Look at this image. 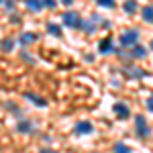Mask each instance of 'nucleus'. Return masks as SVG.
Here are the masks:
<instances>
[{"label":"nucleus","instance_id":"1","mask_svg":"<svg viewBox=\"0 0 153 153\" xmlns=\"http://www.w3.org/2000/svg\"><path fill=\"white\" fill-rule=\"evenodd\" d=\"M61 23L65 25V27H70V29H80L82 27V16L78 14V12H63V16H61Z\"/></svg>","mask_w":153,"mask_h":153},{"label":"nucleus","instance_id":"2","mask_svg":"<svg viewBox=\"0 0 153 153\" xmlns=\"http://www.w3.org/2000/svg\"><path fill=\"white\" fill-rule=\"evenodd\" d=\"M135 129H137V135L139 137H147L151 133V129H149V125H147V120H145L143 114H137L135 117Z\"/></svg>","mask_w":153,"mask_h":153},{"label":"nucleus","instance_id":"3","mask_svg":"<svg viewBox=\"0 0 153 153\" xmlns=\"http://www.w3.org/2000/svg\"><path fill=\"white\" fill-rule=\"evenodd\" d=\"M137 41H139V33L137 31H125L120 35V45L123 47H133V45H137Z\"/></svg>","mask_w":153,"mask_h":153},{"label":"nucleus","instance_id":"4","mask_svg":"<svg viewBox=\"0 0 153 153\" xmlns=\"http://www.w3.org/2000/svg\"><path fill=\"white\" fill-rule=\"evenodd\" d=\"M112 112H114L118 118H129V117H131V108H129L127 104H123V102H114V106H112Z\"/></svg>","mask_w":153,"mask_h":153},{"label":"nucleus","instance_id":"5","mask_svg":"<svg viewBox=\"0 0 153 153\" xmlns=\"http://www.w3.org/2000/svg\"><path fill=\"white\" fill-rule=\"evenodd\" d=\"M92 131H94V127H92L90 120H80V123L76 125V133H78V135H90Z\"/></svg>","mask_w":153,"mask_h":153},{"label":"nucleus","instance_id":"6","mask_svg":"<svg viewBox=\"0 0 153 153\" xmlns=\"http://www.w3.org/2000/svg\"><path fill=\"white\" fill-rule=\"evenodd\" d=\"M98 49H100V53H110L112 49H114V43H112V39L110 37H106V39H102L100 41V45H98Z\"/></svg>","mask_w":153,"mask_h":153},{"label":"nucleus","instance_id":"7","mask_svg":"<svg viewBox=\"0 0 153 153\" xmlns=\"http://www.w3.org/2000/svg\"><path fill=\"white\" fill-rule=\"evenodd\" d=\"M35 41H37L35 33H23V35L19 37V43H21V45H31V43H35Z\"/></svg>","mask_w":153,"mask_h":153},{"label":"nucleus","instance_id":"8","mask_svg":"<svg viewBox=\"0 0 153 153\" xmlns=\"http://www.w3.org/2000/svg\"><path fill=\"white\" fill-rule=\"evenodd\" d=\"M147 55V49L141 47V45H133V49H131V57H137V59H141Z\"/></svg>","mask_w":153,"mask_h":153},{"label":"nucleus","instance_id":"9","mask_svg":"<svg viewBox=\"0 0 153 153\" xmlns=\"http://www.w3.org/2000/svg\"><path fill=\"white\" fill-rule=\"evenodd\" d=\"M123 8H125L127 14H135V12H137V0H125Z\"/></svg>","mask_w":153,"mask_h":153},{"label":"nucleus","instance_id":"10","mask_svg":"<svg viewBox=\"0 0 153 153\" xmlns=\"http://www.w3.org/2000/svg\"><path fill=\"white\" fill-rule=\"evenodd\" d=\"M27 8L33 12H39L43 8V0H27Z\"/></svg>","mask_w":153,"mask_h":153},{"label":"nucleus","instance_id":"11","mask_svg":"<svg viewBox=\"0 0 153 153\" xmlns=\"http://www.w3.org/2000/svg\"><path fill=\"white\" fill-rule=\"evenodd\" d=\"M16 131H19V133H31V131H33V123H29V120H21V123L16 125Z\"/></svg>","mask_w":153,"mask_h":153},{"label":"nucleus","instance_id":"12","mask_svg":"<svg viewBox=\"0 0 153 153\" xmlns=\"http://www.w3.org/2000/svg\"><path fill=\"white\" fill-rule=\"evenodd\" d=\"M141 14H143V21L145 23H153V6H145L141 10Z\"/></svg>","mask_w":153,"mask_h":153},{"label":"nucleus","instance_id":"13","mask_svg":"<svg viewBox=\"0 0 153 153\" xmlns=\"http://www.w3.org/2000/svg\"><path fill=\"white\" fill-rule=\"evenodd\" d=\"M27 100H29V102H33V104H37V106H41V108H43V106H47V100H41V98L35 96V94H27Z\"/></svg>","mask_w":153,"mask_h":153},{"label":"nucleus","instance_id":"14","mask_svg":"<svg viewBox=\"0 0 153 153\" xmlns=\"http://www.w3.org/2000/svg\"><path fill=\"white\" fill-rule=\"evenodd\" d=\"M47 33H51L53 37H61V27L55 23H49L47 25Z\"/></svg>","mask_w":153,"mask_h":153},{"label":"nucleus","instance_id":"15","mask_svg":"<svg viewBox=\"0 0 153 153\" xmlns=\"http://www.w3.org/2000/svg\"><path fill=\"white\" fill-rule=\"evenodd\" d=\"M114 153H131V147H127L125 143H117L114 145Z\"/></svg>","mask_w":153,"mask_h":153},{"label":"nucleus","instance_id":"16","mask_svg":"<svg viewBox=\"0 0 153 153\" xmlns=\"http://www.w3.org/2000/svg\"><path fill=\"white\" fill-rule=\"evenodd\" d=\"M98 6H104V8H114V0H94Z\"/></svg>","mask_w":153,"mask_h":153},{"label":"nucleus","instance_id":"17","mask_svg":"<svg viewBox=\"0 0 153 153\" xmlns=\"http://www.w3.org/2000/svg\"><path fill=\"white\" fill-rule=\"evenodd\" d=\"M12 47H14V41H12V39H4V41H2V49H4V51H10Z\"/></svg>","mask_w":153,"mask_h":153},{"label":"nucleus","instance_id":"18","mask_svg":"<svg viewBox=\"0 0 153 153\" xmlns=\"http://www.w3.org/2000/svg\"><path fill=\"white\" fill-rule=\"evenodd\" d=\"M43 6L49 8V10H53V8L57 6V2H55V0H43Z\"/></svg>","mask_w":153,"mask_h":153},{"label":"nucleus","instance_id":"19","mask_svg":"<svg viewBox=\"0 0 153 153\" xmlns=\"http://www.w3.org/2000/svg\"><path fill=\"white\" fill-rule=\"evenodd\" d=\"M127 74H129V76H133V78H141V76H145L141 70H127Z\"/></svg>","mask_w":153,"mask_h":153},{"label":"nucleus","instance_id":"20","mask_svg":"<svg viewBox=\"0 0 153 153\" xmlns=\"http://www.w3.org/2000/svg\"><path fill=\"white\" fill-rule=\"evenodd\" d=\"M147 110H149V112H153V96H149V98H147Z\"/></svg>","mask_w":153,"mask_h":153},{"label":"nucleus","instance_id":"21","mask_svg":"<svg viewBox=\"0 0 153 153\" xmlns=\"http://www.w3.org/2000/svg\"><path fill=\"white\" fill-rule=\"evenodd\" d=\"M61 4H65V6H70V4H74V0H61Z\"/></svg>","mask_w":153,"mask_h":153},{"label":"nucleus","instance_id":"22","mask_svg":"<svg viewBox=\"0 0 153 153\" xmlns=\"http://www.w3.org/2000/svg\"><path fill=\"white\" fill-rule=\"evenodd\" d=\"M39 153H57V151H53V149H41Z\"/></svg>","mask_w":153,"mask_h":153},{"label":"nucleus","instance_id":"23","mask_svg":"<svg viewBox=\"0 0 153 153\" xmlns=\"http://www.w3.org/2000/svg\"><path fill=\"white\" fill-rule=\"evenodd\" d=\"M149 49H153V41H151V45H149Z\"/></svg>","mask_w":153,"mask_h":153},{"label":"nucleus","instance_id":"24","mask_svg":"<svg viewBox=\"0 0 153 153\" xmlns=\"http://www.w3.org/2000/svg\"><path fill=\"white\" fill-rule=\"evenodd\" d=\"M0 2H2V0H0Z\"/></svg>","mask_w":153,"mask_h":153}]
</instances>
